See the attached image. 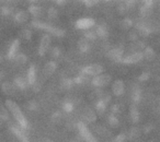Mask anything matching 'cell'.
<instances>
[{"mask_svg":"<svg viewBox=\"0 0 160 142\" xmlns=\"http://www.w3.org/2000/svg\"><path fill=\"white\" fill-rule=\"evenodd\" d=\"M10 115H9V111L6 107H3L2 105H0V120H3V121H7L9 120Z\"/></svg>","mask_w":160,"mask_h":142,"instance_id":"29","label":"cell"},{"mask_svg":"<svg viewBox=\"0 0 160 142\" xmlns=\"http://www.w3.org/2000/svg\"><path fill=\"white\" fill-rule=\"evenodd\" d=\"M142 58L144 57H142V51H135V53L131 54V55H128L125 58H123L121 62L126 64H137V62H139Z\"/></svg>","mask_w":160,"mask_h":142,"instance_id":"7","label":"cell"},{"mask_svg":"<svg viewBox=\"0 0 160 142\" xmlns=\"http://www.w3.org/2000/svg\"><path fill=\"white\" fill-rule=\"evenodd\" d=\"M1 126H2V121L0 120V129H1Z\"/></svg>","mask_w":160,"mask_h":142,"instance_id":"52","label":"cell"},{"mask_svg":"<svg viewBox=\"0 0 160 142\" xmlns=\"http://www.w3.org/2000/svg\"><path fill=\"white\" fill-rule=\"evenodd\" d=\"M10 130H11L12 133H13V135H16L19 140H20V142H31L29 140V138L27 137V135L21 130L19 126H11L10 127Z\"/></svg>","mask_w":160,"mask_h":142,"instance_id":"15","label":"cell"},{"mask_svg":"<svg viewBox=\"0 0 160 142\" xmlns=\"http://www.w3.org/2000/svg\"><path fill=\"white\" fill-rule=\"evenodd\" d=\"M56 69H57V64H56L55 61L51 60V61L46 62V64H45L44 68H43V76H44L45 78H49V77L56 71Z\"/></svg>","mask_w":160,"mask_h":142,"instance_id":"11","label":"cell"},{"mask_svg":"<svg viewBox=\"0 0 160 142\" xmlns=\"http://www.w3.org/2000/svg\"><path fill=\"white\" fill-rule=\"evenodd\" d=\"M96 38H97V35L94 32H86L85 38H83V40H86L87 42H93Z\"/></svg>","mask_w":160,"mask_h":142,"instance_id":"37","label":"cell"},{"mask_svg":"<svg viewBox=\"0 0 160 142\" xmlns=\"http://www.w3.org/2000/svg\"><path fill=\"white\" fill-rule=\"evenodd\" d=\"M72 85H73V81H72V79H70V78H65L64 80L62 81V88L64 90L71 89Z\"/></svg>","mask_w":160,"mask_h":142,"instance_id":"31","label":"cell"},{"mask_svg":"<svg viewBox=\"0 0 160 142\" xmlns=\"http://www.w3.org/2000/svg\"><path fill=\"white\" fill-rule=\"evenodd\" d=\"M13 85L16 87V89H20V90H25L29 84L27 82V79H24L23 77H20V76H17L14 78V82H13Z\"/></svg>","mask_w":160,"mask_h":142,"instance_id":"18","label":"cell"},{"mask_svg":"<svg viewBox=\"0 0 160 142\" xmlns=\"http://www.w3.org/2000/svg\"><path fill=\"white\" fill-rule=\"evenodd\" d=\"M142 57L146 58L148 61H151L156 58V51L153 50V48L149 46H146L144 48V53H142Z\"/></svg>","mask_w":160,"mask_h":142,"instance_id":"22","label":"cell"},{"mask_svg":"<svg viewBox=\"0 0 160 142\" xmlns=\"http://www.w3.org/2000/svg\"><path fill=\"white\" fill-rule=\"evenodd\" d=\"M126 139H127V135L125 133H120V135H116L115 140L113 142H124Z\"/></svg>","mask_w":160,"mask_h":142,"instance_id":"44","label":"cell"},{"mask_svg":"<svg viewBox=\"0 0 160 142\" xmlns=\"http://www.w3.org/2000/svg\"><path fill=\"white\" fill-rule=\"evenodd\" d=\"M108 122H109L110 126H112V127H118L120 126V120H118V118L114 115L109 116V118H108Z\"/></svg>","mask_w":160,"mask_h":142,"instance_id":"32","label":"cell"},{"mask_svg":"<svg viewBox=\"0 0 160 142\" xmlns=\"http://www.w3.org/2000/svg\"><path fill=\"white\" fill-rule=\"evenodd\" d=\"M51 36L49 34H44L41 38V42H40V45H38V55L40 56H45L46 53L48 51L49 49V46H51Z\"/></svg>","mask_w":160,"mask_h":142,"instance_id":"6","label":"cell"},{"mask_svg":"<svg viewBox=\"0 0 160 142\" xmlns=\"http://www.w3.org/2000/svg\"><path fill=\"white\" fill-rule=\"evenodd\" d=\"M82 117L85 120H87L88 122H94L97 120V114L96 111H93L89 106H85L81 111Z\"/></svg>","mask_w":160,"mask_h":142,"instance_id":"10","label":"cell"},{"mask_svg":"<svg viewBox=\"0 0 160 142\" xmlns=\"http://www.w3.org/2000/svg\"><path fill=\"white\" fill-rule=\"evenodd\" d=\"M149 78H150V73H149V72H142V73L138 77V80H139L140 82H144V81L148 80Z\"/></svg>","mask_w":160,"mask_h":142,"instance_id":"43","label":"cell"},{"mask_svg":"<svg viewBox=\"0 0 160 142\" xmlns=\"http://www.w3.org/2000/svg\"><path fill=\"white\" fill-rule=\"evenodd\" d=\"M56 3H57V5H66V1H56Z\"/></svg>","mask_w":160,"mask_h":142,"instance_id":"50","label":"cell"},{"mask_svg":"<svg viewBox=\"0 0 160 142\" xmlns=\"http://www.w3.org/2000/svg\"><path fill=\"white\" fill-rule=\"evenodd\" d=\"M123 54H124V50L122 48H112L108 51L107 56L113 61H122Z\"/></svg>","mask_w":160,"mask_h":142,"instance_id":"9","label":"cell"},{"mask_svg":"<svg viewBox=\"0 0 160 142\" xmlns=\"http://www.w3.org/2000/svg\"><path fill=\"white\" fill-rule=\"evenodd\" d=\"M124 5H125L126 10H133V9H135L136 1H132V0H129V1H125Z\"/></svg>","mask_w":160,"mask_h":142,"instance_id":"41","label":"cell"},{"mask_svg":"<svg viewBox=\"0 0 160 142\" xmlns=\"http://www.w3.org/2000/svg\"><path fill=\"white\" fill-rule=\"evenodd\" d=\"M133 21L131 20V19H128V18H125L124 20L121 22V26H122V29H124V30H128V29H131L132 26H133Z\"/></svg>","mask_w":160,"mask_h":142,"instance_id":"33","label":"cell"},{"mask_svg":"<svg viewBox=\"0 0 160 142\" xmlns=\"http://www.w3.org/2000/svg\"><path fill=\"white\" fill-rule=\"evenodd\" d=\"M1 91L3 92L5 95H14L16 94V87L13 85V83L9 82V81H5L1 84Z\"/></svg>","mask_w":160,"mask_h":142,"instance_id":"17","label":"cell"},{"mask_svg":"<svg viewBox=\"0 0 160 142\" xmlns=\"http://www.w3.org/2000/svg\"><path fill=\"white\" fill-rule=\"evenodd\" d=\"M70 142H75V141H70Z\"/></svg>","mask_w":160,"mask_h":142,"instance_id":"54","label":"cell"},{"mask_svg":"<svg viewBox=\"0 0 160 142\" xmlns=\"http://www.w3.org/2000/svg\"><path fill=\"white\" fill-rule=\"evenodd\" d=\"M62 108H64V111H67V113H70V111H72V109H73V103L68 100L65 101L64 104H62Z\"/></svg>","mask_w":160,"mask_h":142,"instance_id":"34","label":"cell"},{"mask_svg":"<svg viewBox=\"0 0 160 142\" xmlns=\"http://www.w3.org/2000/svg\"><path fill=\"white\" fill-rule=\"evenodd\" d=\"M21 35H22V37L24 38L25 40H30L32 38V32L30 31V30L25 29V30H23V31H22Z\"/></svg>","mask_w":160,"mask_h":142,"instance_id":"39","label":"cell"},{"mask_svg":"<svg viewBox=\"0 0 160 142\" xmlns=\"http://www.w3.org/2000/svg\"><path fill=\"white\" fill-rule=\"evenodd\" d=\"M2 59V55H1V54H0V60Z\"/></svg>","mask_w":160,"mask_h":142,"instance_id":"53","label":"cell"},{"mask_svg":"<svg viewBox=\"0 0 160 142\" xmlns=\"http://www.w3.org/2000/svg\"><path fill=\"white\" fill-rule=\"evenodd\" d=\"M73 83H76V84H79V85H85L87 84V83L90 82V79L89 77L85 76V74L80 73L78 74L77 77H75V79H73Z\"/></svg>","mask_w":160,"mask_h":142,"instance_id":"24","label":"cell"},{"mask_svg":"<svg viewBox=\"0 0 160 142\" xmlns=\"http://www.w3.org/2000/svg\"><path fill=\"white\" fill-rule=\"evenodd\" d=\"M2 77H3V73H2V72H0V80H1V78H2Z\"/></svg>","mask_w":160,"mask_h":142,"instance_id":"51","label":"cell"},{"mask_svg":"<svg viewBox=\"0 0 160 142\" xmlns=\"http://www.w3.org/2000/svg\"><path fill=\"white\" fill-rule=\"evenodd\" d=\"M105 109H107V104H104V103L101 102V101H98V102H97V104H96L97 113H98L99 115H103V114H104V111H105Z\"/></svg>","mask_w":160,"mask_h":142,"instance_id":"30","label":"cell"},{"mask_svg":"<svg viewBox=\"0 0 160 142\" xmlns=\"http://www.w3.org/2000/svg\"><path fill=\"white\" fill-rule=\"evenodd\" d=\"M42 142H54L52 139H48V138H45V139L42 140Z\"/></svg>","mask_w":160,"mask_h":142,"instance_id":"49","label":"cell"},{"mask_svg":"<svg viewBox=\"0 0 160 142\" xmlns=\"http://www.w3.org/2000/svg\"><path fill=\"white\" fill-rule=\"evenodd\" d=\"M44 12L42 7L40 6H36V5H31L29 7V13H31L33 17H41Z\"/></svg>","mask_w":160,"mask_h":142,"instance_id":"25","label":"cell"},{"mask_svg":"<svg viewBox=\"0 0 160 142\" xmlns=\"http://www.w3.org/2000/svg\"><path fill=\"white\" fill-rule=\"evenodd\" d=\"M137 38H138V33L136 31H133L129 33V40L132 42H137Z\"/></svg>","mask_w":160,"mask_h":142,"instance_id":"45","label":"cell"},{"mask_svg":"<svg viewBox=\"0 0 160 142\" xmlns=\"http://www.w3.org/2000/svg\"><path fill=\"white\" fill-rule=\"evenodd\" d=\"M124 90H125V87H124L123 80H116V81H114L113 84H112V93H113V95H115V96L123 95Z\"/></svg>","mask_w":160,"mask_h":142,"instance_id":"12","label":"cell"},{"mask_svg":"<svg viewBox=\"0 0 160 142\" xmlns=\"http://www.w3.org/2000/svg\"><path fill=\"white\" fill-rule=\"evenodd\" d=\"M62 114L60 113V111H55V113H53V115H52V121L59 122L60 120H62Z\"/></svg>","mask_w":160,"mask_h":142,"instance_id":"38","label":"cell"},{"mask_svg":"<svg viewBox=\"0 0 160 142\" xmlns=\"http://www.w3.org/2000/svg\"><path fill=\"white\" fill-rule=\"evenodd\" d=\"M83 3H85V6H86L87 8H91L92 6L96 5L97 1H88V0H87V1H83Z\"/></svg>","mask_w":160,"mask_h":142,"instance_id":"48","label":"cell"},{"mask_svg":"<svg viewBox=\"0 0 160 142\" xmlns=\"http://www.w3.org/2000/svg\"><path fill=\"white\" fill-rule=\"evenodd\" d=\"M78 48H79V50L81 51V53H87V51H89L90 49V44L89 42H87L86 40H80L79 42H78Z\"/></svg>","mask_w":160,"mask_h":142,"instance_id":"27","label":"cell"},{"mask_svg":"<svg viewBox=\"0 0 160 142\" xmlns=\"http://www.w3.org/2000/svg\"><path fill=\"white\" fill-rule=\"evenodd\" d=\"M96 25V21L91 18H83L79 19V20L76 22V27L79 30H88L90 27L94 26Z\"/></svg>","mask_w":160,"mask_h":142,"instance_id":"8","label":"cell"},{"mask_svg":"<svg viewBox=\"0 0 160 142\" xmlns=\"http://www.w3.org/2000/svg\"><path fill=\"white\" fill-rule=\"evenodd\" d=\"M60 48L59 47H53L52 48V50H51V54H52V57H54V58H58L60 56Z\"/></svg>","mask_w":160,"mask_h":142,"instance_id":"40","label":"cell"},{"mask_svg":"<svg viewBox=\"0 0 160 142\" xmlns=\"http://www.w3.org/2000/svg\"><path fill=\"white\" fill-rule=\"evenodd\" d=\"M14 61L17 62L18 64H20V66H22V64H27V61H28V57H27V55L25 54H22V53H20V54H18V55L14 57Z\"/></svg>","mask_w":160,"mask_h":142,"instance_id":"28","label":"cell"},{"mask_svg":"<svg viewBox=\"0 0 160 142\" xmlns=\"http://www.w3.org/2000/svg\"><path fill=\"white\" fill-rule=\"evenodd\" d=\"M118 11H120L121 13H125V12L127 11V10H126V8H125V5H124V2H123V3H121V5H120V6H118Z\"/></svg>","mask_w":160,"mask_h":142,"instance_id":"46","label":"cell"},{"mask_svg":"<svg viewBox=\"0 0 160 142\" xmlns=\"http://www.w3.org/2000/svg\"><path fill=\"white\" fill-rule=\"evenodd\" d=\"M19 47H20V40H14L12 42V44L10 45L9 49H8V58L10 60H13L14 57L18 55V50H19Z\"/></svg>","mask_w":160,"mask_h":142,"instance_id":"13","label":"cell"},{"mask_svg":"<svg viewBox=\"0 0 160 142\" xmlns=\"http://www.w3.org/2000/svg\"><path fill=\"white\" fill-rule=\"evenodd\" d=\"M152 9H153V1L146 0V1H144L142 7H140V16L148 17L152 12Z\"/></svg>","mask_w":160,"mask_h":142,"instance_id":"14","label":"cell"},{"mask_svg":"<svg viewBox=\"0 0 160 142\" xmlns=\"http://www.w3.org/2000/svg\"><path fill=\"white\" fill-rule=\"evenodd\" d=\"M6 106L8 108V111L12 114V116L14 117L16 121L18 122L19 127L22 129H28L29 128V122L27 120V117L24 116V114L22 113L20 106L17 104L14 101L11 100H7L6 101Z\"/></svg>","mask_w":160,"mask_h":142,"instance_id":"1","label":"cell"},{"mask_svg":"<svg viewBox=\"0 0 160 142\" xmlns=\"http://www.w3.org/2000/svg\"><path fill=\"white\" fill-rule=\"evenodd\" d=\"M77 128H78V130H79V133H80V135H81V138H82L86 142H98L96 138L93 137V135L90 132V130L88 129V127L86 126L85 122L79 121L77 124Z\"/></svg>","mask_w":160,"mask_h":142,"instance_id":"4","label":"cell"},{"mask_svg":"<svg viewBox=\"0 0 160 142\" xmlns=\"http://www.w3.org/2000/svg\"><path fill=\"white\" fill-rule=\"evenodd\" d=\"M27 82L29 85H33L36 82V69L34 64H31L27 72Z\"/></svg>","mask_w":160,"mask_h":142,"instance_id":"16","label":"cell"},{"mask_svg":"<svg viewBox=\"0 0 160 142\" xmlns=\"http://www.w3.org/2000/svg\"><path fill=\"white\" fill-rule=\"evenodd\" d=\"M29 104H28V108L30 109V111H36V109L38 108V104L35 102V101H30V102H28Z\"/></svg>","mask_w":160,"mask_h":142,"instance_id":"42","label":"cell"},{"mask_svg":"<svg viewBox=\"0 0 160 142\" xmlns=\"http://www.w3.org/2000/svg\"><path fill=\"white\" fill-rule=\"evenodd\" d=\"M112 80V77L111 74H108V73H101L99 76L94 77L93 79L91 80V84L94 85L97 88H102L108 85Z\"/></svg>","mask_w":160,"mask_h":142,"instance_id":"5","label":"cell"},{"mask_svg":"<svg viewBox=\"0 0 160 142\" xmlns=\"http://www.w3.org/2000/svg\"><path fill=\"white\" fill-rule=\"evenodd\" d=\"M111 111L113 114H116V113H120V106H118V104L116 105H113V106L111 107Z\"/></svg>","mask_w":160,"mask_h":142,"instance_id":"47","label":"cell"},{"mask_svg":"<svg viewBox=\"0 0 160 142\" xmlns=\"http://www.w3.org/2000/svg\"><path fill=\"white\" fill-rule=\"evenodd\" d=\"M47 16H48V18L49 19H56L58 17V11H57V9H56L55 7H51L48 10H47Z\"/></svg>","mask_w":160,"mask_h":142,"instance_id":"35","label":"cell"},{"mask_svg":"<svg viewBox=\"0 0 160 142\" xmlns=\"http://www.w3.org/2000/svg\"><path fill=\"white\" fill-rule=\"evenodd\" d=\"M129 117H131L132 121L134 124H137L139 121V111H138V108L135 105H132L129 107Z\"/></svg>","mask_w":160,"mask_h":142,"instance_id":"21","label":"cell"},{"mask_svg":"<svg viewBox=\"0 0 160 142\" xmlns=\"http://www.w3.org/2000/svg\"><path fill=\"white\" fill-rule=\"evenodd\" d=\"M12 10H13V8L9 7V6H3V7H1V9H0V12H1L2 16L7 17L12 13Z\"/></svg>","mask_w":160,"mask_h":142,"instance_id":"36","label":"cell"},{"mask_svg":"<svg viewBox=\"0 0 160 142\" xmlns=\"http://www.w3.org/2000/svg\"><path fill=\"white\" fill-rule=\"evenodd\" d=\"M28 19H29V13H28L27 11H23V10H21V11L17 12L16 14H14V21L18 23H24L28 21Z\"/></svg>","mask_w":160,"mask_h":142,"instance_id":"20","label":"cell"},{"mask_svg":"<svg viewBox=\"0 0 160 142\" xmlns=\"http://www.w3.org/2000/svg\"><path fill=\"white\" fill-rule=\"evenodd\" d=\"M32 25L36 29H40V30H44L46 31L47 33H51L53 35L57 36V37H62L65 36L66 32L64 30L59 29V27H56V26H53L52 24H48V23H45V22H41V21H33L32 22Z\"/></svg>","mask_w":160,"mask_h":142,"instance_id":"2","label":"cell"},{"mask_svg":"<svg viewBox=\"0 0 160 142\" xmlns=\"http://www.w3.org/2000/svg\"><path fill=\"white\" fill-rule=\"evenodd\" d=\"M81 73L87 77H93L94 78V77L103 73V67L101 64H89V66L83 67L82 70H81Z\"/></svg>","mask_w":160,"mask_h":142,"instance_id":"3","label":"cell"},{"mask_svg":"<svg viewBox=\"0 0 160 142\" xmlns=\"http://www.w3.org/2000/svg\"><path fill=\"white\" fill-rule=\"evenodd\" d=\"M97 35V37H101V38H105L108 36V34H109V32H108V27L105 24H99L98 26H97V31L94 32Z\"/></svg>","mask_w":160,"mask_h":142,"instance_id":"23","label":"cell"},{"mask_svg":"<svg viewBox=\"0 0 160 142\" xmlns=\"http://www.w3.org/2000/svg\"><path fill=\"white\" fill-rule=\"evenodd\" d=\"M140 98H142V90L138 84H134L132 88V100L134 103H138Z\"/></svg>","mask_w":160,"mask_h":142,"instance_id":"19","label":"cell"},{"mask_svg":"<svg viewBox=\"0 0 160 142\" xmlns=\"http://www.w3.org/2000/svg\"><path fill=\"white\" fill-rule=\"evenodd\" d=\"M140 133H142V131L139 130V128H137V127H133V128L129 129V132H128V139L129 140H136L139 138Z\"/></svg>","mask_w":160,"mask_h":142,"instance_id":"26","label":"cell"}]
</instances>
